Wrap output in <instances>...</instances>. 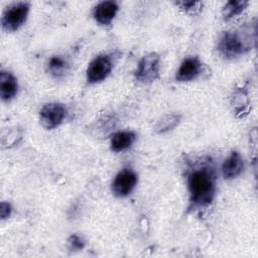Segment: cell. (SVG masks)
I'll return each instance as SVG.
<instances>
[{"instance_id":"1","label":"cell","mask_w":258,"mask_h":258,"mask_svg":"<svg viewBox=\"0 0 258 258\" xmlns=\"http://www.w3.org/2000/svg\"><path fill=\"white\" fill-rule=\"evenodd\" d=\"M185 181L188 210L206 209L213 203L217 190V174L211 158L203 156L189 160L185 168Z\"/></svg>"},{"instance_id":"2","label":"cell","mask_w":258,"mask_h":258,"mask_svg":"<svg viewBox=\"0 0 258 258\" xmlns=\"http://www.w3.org/2000/svg\"><path fill=\"white\" fill-rule=\"evenodd\" d=\"M250 30L237 29L223 31L217 43V49L221 56L226 59H234L245 54L251 48Z\"/></svg>"},{"instance_id":"3","label":"cell","mask_w":258,"mask_h":258,"mask_svg":"<svg viewBox=\"0 0 258 258\" xmlns=\"http://www.w3.org/2000/svg\"><path fill=\"white\" fill-rule=\"evenodd\" d=\"M30 11V3L27 1L14 2L8 5L1 17L2 29L7 32L18 30L26 21Z\"/></svg>"},{"instance_id":"4","label":"cell","mask_w":258,"mask_h":258,"mask_svg":"<svg viewBox=\"0 0 258 258\" xmlns=\"http://www.w3.org/2000/svg\"><path fill=\"white\" fill-rule=\"evenodd\" d=\"M160 56L156 52L144 54L138 61L134 72L135 79L142 84H149L159 78Z\"/></svg>"},{"instance_id":"5","label":"cell","mask_w":258,"mask_h":258,"mask_svg":"<svg viewBox=\"0 0 258 258\" xmlns=\"http://www.w3.org/2000/svg\"><path fill=\"white\" fill-rule=\"evenodd\" d=\"M113 67V58L108 53L99 54L94 57L86 71V80L88 84L94 85L105 81L111 74Z\"/></svg>"},{"instance_id":"6","label":"cell","mask_w":258,"mask_h":258,"mask_svg":"<svg viewBox=\"0 0 258 258\" xmlns=\"http://www.w3.org/2000/svg\"><path fill=\"white\" fill-rule=\"evenodd\" d=\"M137 182V173L132 168L124 167L115 175L111 183V190L117 198H126L134 190Z\"/></svg>"},{"instance_id":"7","label":"cell","mask_w":258,"mask_h":258,"mask_svg":"<svg viewBox=\"0 0 258 258\" xmlns=\"http://www.w3.org/2000/svg\"><path fill=\"white\" fill-rule=\"evenodd\" d=\"M68 114L67 107L61 103H47L39 111V121L45 129H54L61 125Z\"/></svg>"},{"instance_id":"8","label":"cell","mask_w":258,"mask_h":258,"mask_svg":"<svg viewBox=\"0 0 258 258\" xmlns=\"http://www.w3.org/2000/svg\"><path fill=\"white\" fill-rule=\"evenodd\" d=\"M204 63L199 56L185 57L175 74V81L179 83L191 82L198 79L203 73Z\"/></svg>"},{"instance_id":"9","label":"cell","mask_w":258,"mask_h":258,"mask_svg":"<svg viewBox=\"0 0 258 258\" xmlns=\"http://www.w3.org/2000/svg\"><path fill=\"white\" fill-rule=\"evenodd\" d=\"M118 11L119 4L116 1H102L93 8L92 16L98 24L108 26L112 23Z\"/></svg>"},{"instance_id":"10","label":"cell","mask_w":258,"mask_h":258,"mask_svg":"<svg viewBox=\"0 0 258 258\" xmlns=\"http://www.w3.org/2000/svg\"><path fill=\"white\" fill-rule=\"evenodd\" d=\"M245 168V161L238 151H232L222 164V174L225 179H234Z\"/></svg>"},{"instance_id":"11","label":"cell","mask_w":258,"mask_h":258,"mask_svg":"<svg viewBox=\"0 0 258 258\" xmlns=\"http://www.w3.org/2000/svg\"><path fill=\"white\" fill-rule=\"evenodd\" d=\"M18 93V82L16 77L9 71L0 72V96L3 102H9Z\"/></svg>"},{"instance_id":"12","label":"cell","mask_w":258,"mask_h":258,"mask_svg":"<svg viewBox=\"0 0 258 258\" xmlns=\"http://www.w3.org/2000/svg\"><path fill=\"white\" fill-rule=\"evenodd\" d=\"M137 134L131 130L116 132L110 141V148L114 152H122L130 148L136 141Z\"/></svg>"},{"instance_id":"13","label":"cell","mask_w":258,"mask_h":258,"mask_svg":"<svg viewBox=\"0 0 258 258\" xmlns=\"http://www.w3.org/2000/svg\"><path fill=\"white\" fill-rule=\"evenodd\" d=\"M47 72L55 79H62L70 71V62L63 55H52L46 64Z\"/></svg>"},{"instance_id":"14","label":"cell","mask_w":258,"mask_h":258,"mask_svg":"<svg viewBox=\"0 0 258 258\" xmlns=\"http://www.w3.org/2000/svg\"><path fill=\"white\" fill-rule=\"evenodd\" d=\"M181 116L176 113H167L163 115L154 125V131L158 134H163L173 130L180 122Z\"/></svg>"},{"instance_id":"15","label":"cell","mask_w":258,"mask_h":258,"mask_svg":"<svg viewBox=\"0 0 258 258\" xmlns=\"http://www.w3.org/2000/svg\"><path fill=\"white\" fill-rule=\"evenodd\" d=\"M249 5L247 0H231L228 1L222 8V18L224 21H230L240 15Z\"/></svg>"},{"instance_id":"16","label":"cell","mask_w":258,"mask_h":258,"mask_svg":"<svg viewBox=\"0 0 258 258\" xmlns=\"http://www.w3.org/2000/svg\"><path fill=\"white\" fill-rule=\"evenodd\" d=\"M232 106L234 107L235 114H239V116H243V114H247V109L249 105L247 93L243 90H237L234 92V96L232 97Z\"/></svg>"},{"instance_id":"17","label":"cell","mask_w":258,"mask_h":258,"mask_svg":"<svg viewBox=\"0 0 258 258\" xmlns=\"http://www.w3.org/2000/svg\"><path fill=\"white\" fill-rule=\"evenodd\" d=\"M185 13H197L201 11L203 3L200 1H180L175 3Z\"/></svg>"},{"instance_id":"18","label":"cell","mask_w":258,"mask_h":258,"mask_svg":"<svg viewBox=\"0 0 258 258\" xmlns=\"http://www.w3.org/2000/svg\"><path fill=\"white\" fill-rule=\"evenodd\" d=\"M69 246H70V249L74 250V251H79V250H82L84 249L85 247V240L83 239V237L77 235V234H73L69 240Z\"/></svg>"},{"instance_id":"19","label":"cell","mask_w":258,"mask_h":258,"mask_svg":"<svg viewBox=\"0 0 258 258\" xmlns=\"http://www.w3.org/2000/svg\"><path fill=\"white\" fill-rule=\"evenodd\" d=\"M12 207L8 202H1L0 204V217L1 220H6L11 216Z\"/></svg>"}]
</instances>
